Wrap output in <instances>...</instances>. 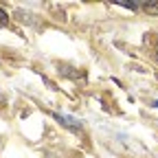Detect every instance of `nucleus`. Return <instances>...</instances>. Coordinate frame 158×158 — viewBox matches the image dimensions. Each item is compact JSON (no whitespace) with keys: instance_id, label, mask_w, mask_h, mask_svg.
Returning <instances> with one entry per match:
<instances>
[{"instance_id":"1","label":"nucleus","mask_w":158,"mask_h":158,"mask_svg":"<svg viewBox=\"0 0 158 158\" xmlns=\"http://www.w3.org/2000/svg\"><path fill=\"white\" fill-rule=\"evenodd\" d=\"M143 9L147 13H158V0H147V2L143 5Z\"/></svg>"},{"instance_id":"2","label":"nucleus","mask_w":158,"mask_h":158,"mask_svg":"<svg viewBox=\"0 0 158 158\" xmlns=\"http://www.w3.org/2000/svg\"><path fill=\"white\" fill-rule=\"evenodd\" d=\"M7 24H9V15L5 9H0V27H7Z\"/></svg>"},{"instance_id":"3","label":"nucleus","mask_w":158,"mask_h":158,"mask_svg":"<svg viewBox=\"0 0 158 158\" xmlns=\"http://www.w3.org/2000/svg\"><path fill=\"white\" fill-rule=\"evenodd\" d=\"M154 106H156V108H158V101H156V103H154Z\"/></svg>"}]
</instances>
